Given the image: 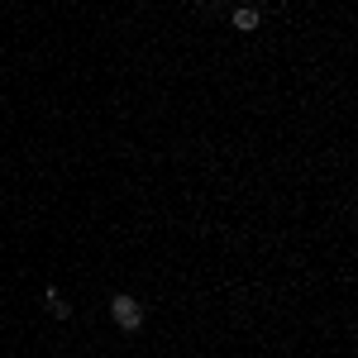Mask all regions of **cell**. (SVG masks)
Instances as JSON below:
<instances>
[{
    "label": "cell",
    "mask_w": 358,
    "mask_h": 358,
    "mask_svg": "<svg viewBox=\"0 0 358 358\" xmlns=\"http://www.w3.org/2000/svg\"><path fill=\"white\" fill-rule=\"evenodd\" d=\"M110 320L124 334H138V330H143V306H138V296H129V292L110 296Z\"/></svg>",
    "instance_id": "1"
},
{
    "label": "cell",
    "mask_w": 358,
    "mask_h": 358,
    "mask_svg": "<svg viewBox=\"0 0 358 358\" xmlns=\"http://www.w3.org/2000/svg\"><path fill=\"white\" fill-rule=\"evenodd\" d=\"M43 306H48V315H53V320H67V315H72V301H67L57 287H43Z\"/></svg>",
    "instance_id": "2"
},
{
    "label": "cell",
    "mask_w": 358,
    "mask_h": 358,
    "mask_svg": "<svg viewBox=\"0 0 358 358\" xmlns=\"http://www.w3.org/2000/svg\"><path fill=\"white\" fill-rule=\"evenodd\" d=\"M229 24L239 29V34H253V29L263 24V20H258V10H253V5H239V10L229 15Z\"/></svg>",
    "instance_id": "3"
}]
</instances>
